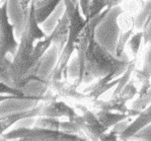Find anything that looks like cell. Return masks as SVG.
I'll return each mask as SVG.
<instances>
[{
	"mask_svg": "<svg viewBox=\"0 0 151 141\" xmlns=\"http://www.w3.org/2000/svg\"><path fill=\"white\" fill-rule=\"evenodd\" d=\"M129 62L130 60L125 53L121 58H118L106 47L101 46L96 40V36H93L85 53L82 82L99 79L110 73H114L115 77H118L126 70Z\"/></svg>",
	"mask_w": 151,
	"mask_h": 141,
	"instance_id": "obj_1",
	"label": "cell"
},
{
	"mask_svg": "<svg viewBox=\"0 0 151 141\" xmlns=\"http://www.w3.org/2000/svg\"><path fill=\"white\" fill-rule=\"evenodd\" d=\"M63 1L65 5V12L67 13L69 18L68 39H67V42L62 52L60 53L57 64L52 70V72L50 73L49 80L62 79V76L64 77V79H67L68 63L71 55L75 51L76 41H77L83 27L89 20L83 17L77 0H63Z\"/></svg>",
	"mask_w": 151,
	"mask_h": 141,
	"instance_id": "obj_2",
	"label": "cell"
},
{
	"mask_svg": "<svg viewBox=\"0 0 151 141\" xmlns=\"http://www.w3.org/2000/svg\"><path fill=\"white\" fill-rule=\"evenodd\" d=\"M2 140H12L22 139L24 141H75V140H85L83 137L77 134L66 133L62 130H50V129L39 128H17L11 130L7 133L2 134Z\"/></svg>",
	"mask_w": 151,
	"mask_h": 141,
	"instance_id": "obj_3",
	"label": "cell"
},
{
	"mask_svg": "<svg viewBox=\"0 0 151 141\" xmlns=\"http://www.w3.org/2000/svg\"><path fill=\"white\" fill-rule=\"evenodd\" d=\"M15 25L10 24L8 17V0L0 6V55H15L18 43L14 37Z\"/></svg>",
	"mask_w": 151,
	"mask_h": 141,
	"instance_id": "obj_4",
	"label": "cell"
},
{
	"mask_svg": "<svg viewBox=\"0 0 151 141\" xmlns=\"http://www.w3.org/2000/svg\"><path fill=\"white\" fill-rule=\"evenodd\" d=\"M48 86L50 92L56 99H61L64 101H70L73 105L76 104H89L88 96L85 92H79L77 91L78 87L73 83L67 81V79H54L48 80Z\"/></svg>",
	"mask_w": 151,
	"mask_h": 141,
	"instance_id": "obj_5",
	"label": "cell"
},
{
	"mask_svg": "<svg viewBox=\"0 0 151 141\" xmlns=\"http://www.w3.org/2000/svg\"><path fill=\"white\" fill-rule=\"evenodd\" d=\"M76 115L77 113L72 106L68 105L66 101L62 100L58 101L56 99L50 101H44V103L40 105V111H39V117H66L69 120H71Z\"/></svg>",
	"mask_w": 151,
	"mask_h": 141,
	"instance_id": "obj_6",
	"label": "cell"
},
{
	"mask_svg": "<svg viewBox=\"0 0 151 141\" xmlns=\"http://www.w3.org/2000/svg\"><path fill=\"white\" fill-rule=\"evenodd\" d=\"M92 111L99 110H106V111H116L119 113H125V114H130L131 117L138 116L141 113L140 110H135V109H130L127 107V103L123 101L119 96H111L109 101H101L97 99L96 101H92L91 104Z\"/></svg>",
	"mask_w": 151,
	"mask_h": 141,
	"instance_id": "obj_7",
	"label": "cell"
},
{
	"mask_svg": "<svg viewBox=\"0 0 151 141\" xmlns=\"http://www.w3.org/2000/svg\"><path fill=\"white\" fill-rule=\"evenodd\" d=\"M149 124H151V103L148 105L147 108L144 109V111H141V113L132 123H130L122 132L119 133V139H130Z\"/></svg>",
	"mask_w": 151,
	"mask_h": 141,
	"instance_id": "obj_8",
	"label": "cell"
},
{
	"mask_svg": "<svg viewBox=\"0 0 151 141\" xmlns=\"http://www.w3.org/2000/svg\"><path fill=\"white\" fill-rule=\"evenodd\" d=\"M39 111H40V105L37 107L29 109V110L22 111V112L11 113V114L0 115V136L7 130L11 125L15 124L16 122L29 118L39 117Z\"/></svg>",
	"mask_w": 151,
	"mask_h": 141,
	"instance_id": "obj_9",
	"label": "cell"
},
{
	"mask_svg": "<svg viewBox=\"0 0 151 141\" xmlns=\"http://www.w3.org/2000/svg\"><path fill=\"white\" fill-rule=\"evenodd\" d=\"M69 34V18L66 12L62 15V17L59 19L57 25L50 35L52 36V44H54L57 48L58 53H61L63 50L65 44L68 39Z\"/></svg>",
	"mask_w": 151,
	"mask_h": 141,
	"instance_id": "obj_10",
	"label": "cell"
},
{
	"mask_svg": "<svg viewBox=\"0 0 151 141\" xmlns=\"http://www.w3.org/2000/svg\"><path fill=\"white\" fill-rule=\"evenodd\" d=\"M63 0H35V14L39 24H43Z\"/></svg>",
	"mask_w": 151,
	"mask_h": 141,
	"instance_id": "obj_11",
	"label": "cell"
},
{
	"mask_svg": "<svg viewBox=\"0 0 151 141\" xmlns=\"http://www.w3.org/2000/svg\"><path fill=\"white\" fill-rule=\"evenodd\" d=\"M96 113L99 121L103 124V126L106 130H110L111 127H114L116 124L121 123L125 120L131 118L130 114H125V113H114L111 111H106V110H99L93 111Z\"/></svg>",
	"mask_w": 151,
	"mask_h": 141,
	"instance_id": "obj_12",
	"label": "cell"
},
{
	"mask_svg": "<svg viewBox=\"0 0 151 141\" xmlns=\"http://www.w3.org/2000/svg\"><path fill=\"white\" fill-rule=\"evenodd\" d=\"M150 22H151V0H148L144 4L142 10L134 17L133 27L138 32L139 31L144 32L147 29Z\"/></svg>",
	"mask_w": 151,
	"mask_h": 141,
	"instance_id": "obj_13",
	"label": "cell"
},
{
	"mask_svg": "<svg viewBox=\"0 0 151 141\" xmlns=\"http://www.w3.org/2000/svg\"><path fill=\"white\" fill-rule=\"evenodd\" d=\"M135 73V81L143 83L151 80V45H147V50L144 56L143 67L141 70H134Z\"/></svg>",
	"mask_w": 151,
	"mask_h": 141,
	"instance_id": "obj_14",
	"label": "cell"
},
{
	"mask_svg": "<svg viewBox=\"0 0 151 141\" xmlns=\"http://www.w3.org/2000/svg\"><path fill=\"white\" fill-rule=\"evenodd\" d=\"M136 61H137L136 58H133L132 60H130L129 65H128V67L126 68V70L123 72V75L121 76L119 82H118V84L116 85V89L114 91L111 96H118V94L121 92V91L125 87V85L130 81V79H131V77H132V74L134 73V70H135V68H136Z\"/></svg>",
	"mask_w": 151,
	"mask_h": 141,
	"instance_id": "obj_15",
	"label": "cell"
},
{
	"mask_svg": "<svg viewBox=\"0 0 151 141\" xmlns=\"http://www.w3.org/2000/svg\"><path fill=\"white\" fill-rule=\"evenodd\" d=\"M135 31L133 27V24L130 27H128L127 29H122L120 33V37L118 39V44H117V48H116V53L115 55L118 57V58H121L124 54V50H125V46L129 41L130 37L132 36L133 32Z\"/></svg>",
	"mask_w": 151,
	"mask_h": 141,
	"instance_id": "obj_16",
	"label": "cell"
},
{
	"mask_svg": "<svg viewBox=\"0 0 151 141\" xmlns=\"http://www.w3.org/2000/svg\"><path fill=\"white\" fill-rule=\"evenodd\" d=\"M60 121L58 118L53 117H38V119L35 121L34 127H39V128L50 129V130H60Z\"/></svg>",
	"mask_w": 151,
	"mask_h": 141,
	"instance_id": "obj_17",
	"label": "cell"
},
{
	"mask_svg": "<svg viewBox=\"0 0 151 141\" xmlns=\"http://www.w3.org/2000/svg\"><path fill=\"white\" fill-rule=\"evenodd\" d=\"M10 67L11 61L0 55V79L3 80L4 82L12 85V80H11L10 75Z\"/></svg>",
	"mask_w": 151,
	"mask_h": 141,
	"instance_id": "obj_18",
	"label": "cell"
},
{
	"mask_svg": "<svg viewBox=\"0 0 151 141\" xmlns=\"http://www.w3.org/2000/svg\"><path fill=\"white\" fill-rule=\"evenodd\" d=\"M137 94H138V88L135 86V79L133 78V79H130V81L125 85V87L118 96L127 103L128 101L132 100Z\"/></svg>",
	"mask_w": 151,
	"mask_h": 141,
	"instance_id": "obj_19",
	"label": "cell"
},
{
	"mask_svg": "<svg viewBox=\"0 0 151 141\" xmlns=\"http://www.w3.org/2000/svg\"><path fill=\"white\" fill-rule=\"evenodd\" d=\"M143 36H144L143 32L139 31V32H137L136 34H134L133 36L131 37V39H129V41H128V46H129V49L131 50L133 57H134V58H136V59H137V55H138L139 49H140L141 43H142Z\"/></svg>",
	"mask_w": 151,
	"mask_h": 141,
	"instance_id": "obj_20",
	"label": "cell"
},
{
	"mask_svg": "<svg viewBox=\"0 0 151 141\" xmlns=\"http://www.w3.org/2000/svg\"><path fill=\"white\" fill-rule=\"evenodd\" d=\"M108 7L106 6V0H91L88 6V13L86 19H91L96 15L99 14L104 8Z\"/></svg>",
	"mask_w": 151,
	"mask_h": 141,
	"instance_id": "obj_21",
	"label": "cell"
},
{
	"mask_svg": "<svg viewBox=\"0 0 151 141\" xmlns=\"http://www.w3.org/2000/svg\"><path fill=\"white\" fill-rule=\"evenodd\" d=\"M60 130L64 131L66 133H70V134H77V135L81 136L85 139V137L83 136L82 130H81V127L78 123H76L75 121H61L60 123ZM86 140V139H85Z\"/></svg>",
	"mask_w": 151,
	"mask_h": 141,
	"instance_id": "obj_22",
	"label": "cell"
},
{
	"mask_svg": "<svg viewBox=\"0 0 151 141\" xmlns=\"http://www.w3.org/2000/svg\"><path fill=\"white\" fill-rule=\"evenodd\" d=\"M151 103V87L149 89V91L143 96L142 99H139V100H136L132 104L131 108L132 109H135V110H140L142 111L144 110L148 105Z\"/></svg>",
	"mask_w": 151,
	"mask_h": 141,
	"instance_id": "obj_23",
	"label": "cell"
},
{
	"mask_svg": "<svg viewBox=\"0 0 151 141\" xmlns=\"http://www.w3.org/2000/svg\"><path fill=\"white\" fill-rule=\"evenodd\" d=\"M117 139H119V134L116 132L115 130H111L110 132L106 131L99 138V140H117Z\"/></svg>",
	"mask_w": 151,
	"mask_h": 141,
	"instance_id": "obj_24",
	"label": "cell"
},
{
	"mask_svg": "<svg viewBox=\"0 0 151 141\" xmlns=\"http://www.w3.org/2000/svg\"><path fill=\"white\" fill-rule=\"evenodd\" d=\"M144 36H143V40H144V45H151V22L150 24H148L147 29L143 32Z\"/></svg>",
	"mask_w": 151,
	"mask_h": 141,
	"instance_id": "obj_25",
	"label": "cell"
},
{
	"mask_svg": "<svg viewBox=\"0 0 151 141\" xmlns=\"http://www.w3.org/2000/svg\"><path fill=\"white\" fill-rule=\"evenodd\" d=\"M8 100H22V98L17 96H11V94H0V103Z\"/></svg>",
	"mask_w": 151,
	"mask_h": 141,
	"instance_id": "obj_26",
	"label": "cell"
},
{
	"mask_svg": "<svg viewBox=\"0 0 151 141\" xmlns=\"http://www.w3.org/2000/svg\"><path fill=\"white\" fill-rule=\"evenodd\" d=\"M29 3H31V0H18V5L22 7V9L24 11H25L29 8Z\"/></svg>",
	"mask_w": 151,
	"mask_h": 141,
	"instance_id": "obj_27",
	"label": "cell"
},
{
	"mask_svg": "<svg viewBox=\"0 0 151 141\" xmlns=\"http://www.w3.org/2000/svg\"><path fill=\"white\" fill-rule=\"evenodd\" d=\"M123 0H106V6H108V8H113V7H116L117 5H119V4L122 2Z\"/></svg>",
	"mask_w": 151,
	"mask_h": 141,
	"instance_id": "obj_28",
	"label": "cell"
}]
</instances>
